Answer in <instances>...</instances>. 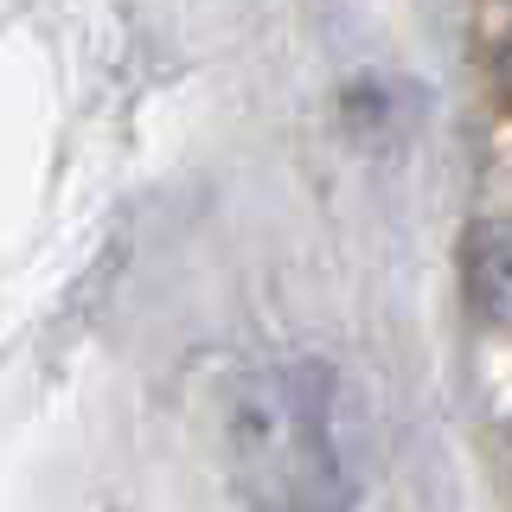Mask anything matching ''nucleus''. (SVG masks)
I'll list each match as a JSON object with an SVG mask.
<instances>
[{"label":"nucleus","instance_id":"obj_2","mask_svg":"<svg viewBox=\"0 0 512 512\" xmlns=\"http://www.w3.org/2000/svg\"><path fill=\"white\" fill-rule=\"evenodd\" d=\"M461 301L487 333H512V224H474L461 237Z\"/></svg>","mask_w":512,"mask_h":512},{"label":"nucleus","instance_id":"obj_1","mask_svg":"<svg viewBox=\"0 0 512 512\" xmlns=\"http://www.w3.org/2000/svg\"><path fill=\"white\" fill-rule=\"evenodd\" d=\"M224 455L244 512H352L346 384L327 359H269L231 384L224 404Z\"/></svg>","mask_w":512,"mask_h":512},{"label":"nucleus","instance_id":"obj_3","mask_svg":"<svg viewBox=\"0 0 512 512\" xmlns=\"http://www.w3.org/2000/svg\"><path fill=\"white\" fill-rule=\"evenodd\" d=\"M506 455H512V429H506Z\"/></svg>","mask_w":512,"mask_h":512}]
</instances>
